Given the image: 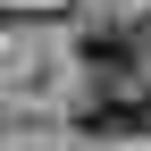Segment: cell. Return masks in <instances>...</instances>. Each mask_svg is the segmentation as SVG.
I'll return each instance as SVG.
<instances>
[{"mask_svg": "<svg viewBox=\"0 0 151 151\" xmlns=\"http://www.w3.org/2000/svg\"><path fill=\"white\" fill-rule=\"evenodd\" d=\"M76 59H84L92 76H126V67H134V42H126V34H84Z\"/></svg>", "mask_w": 151, "mask_h": 151, "instance_id": "2", "label": "cell"}, {"mask_svg": "<svg viewBox=\"0 0 151 151\" xmlns=\"http://www.w3.org/2000/svg\"><path fill=\"white\" fill-rule=\"evenodd\" d=\"M76 126L84 134H151V92H92V101H76Z\"/></svg>", "mask_w": 151, "mask_h": 151, "instance_id": "1", "label": "cell"}]
</instances>
